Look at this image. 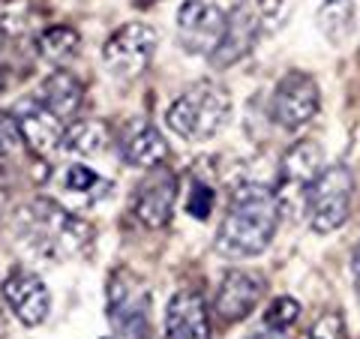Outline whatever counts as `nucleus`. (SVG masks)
Instances as JSON below:
<instances>
[{
	"instance_id": "obj_27",
	"label": "nucleus",
	"mask_w": 360,
	"mask_h": 339,
	"mask_svg": "<svg viewBox=\"0 0 360 339\" xmlns=\"http://www.w3.org/2000/svg\"><path fill=\"white\" fill-rule=\"evenodd\" d=\"M352 274H354V286H357V291H360V243H357L354 258H352Z\"/></svg>"
},
{
	"instance_id": "obj_6",
	"label": "nucleus",
	"mask_w": 360,
	"mask_h": 339,
	"mask_svg": "<svg viewBox=\"0 0 360 339\" xmlns=\"http://www.w3.org/2000/svg\"><path fill=\"white\" fill-rule=\"evenodd\" d=\"M352 192H354V174L348 165H328L315 177L307 198V222L312 231L330 234L342 229L352 210Z\"/></svg>"
},
{
	"instance_id": "obj_22",
	"label": "nucleus",
	"mask_w": 360,
	"mask_h": 339,
	"mask_svg": "<svg viewBox=\"0 0 360 339\" xmlns=\"http://www.w3.org/2000/svg\"><path fill=\"white\" fill-rule=\"evenodd\" d=\"M297 319H300V303L295 298H276L264 312V324L274 327V331H285V333L297 324Z\"/></svg>"
},
{
	"instance_id": "obj_15",
	"label": "nucleus",
	"mask_w": 360,
	"mask_h": 339,
	"mask_svg": "<svg viewBox=\"0 0 360 339\" xmlns=\"http://www.w3.org/2000/svg\"><path fill=\"white\" fill-rule=\"evenodd\" d=\"M162 339H210L205 298L198 291H177L168 300Z\"/></svg>"
},
{
	"instance_id": "obj_17",
	"label": "nucleus",
	"mask_w": 360,
	"mask_h": 339,
	"mask_svg": "<svg viewBox=\"0 0 360 339\" xmlns=\"http://www.w3.org/2000/svg\"><path fill=\"white\" fill-rule=\"evenodd\" d=\"M168 156V144L162 132L150 123H139L127 139H123V160L135 168H156Z\"/></svg>"
},
{
	"instance_id": "obj_3",
	"label": "nucleus",
	"mask_w": 360,
	"mask_h": 339,
	"mask_svg": "<svg viewBox=\"0 0 360 339\" xmlns=\"http://www.w3.org/2000/svg\"><path fill=\"white\" fill-rule=\"evenodd\" d=\"M231 117V99L229 90L217 82H198L184 90L165 115L168 129L180 135L184 141H210Z\"/></svg>"
},
{
	"instance_id": "obj_7",
	"label": "nucleus",
	"mask_w": 360,
	"mask_h": 339,
	"mask_svg": "<svg viewBox=\"0 0 360 339\" xmlns=\"http://www.w3.org/2000/svg\"><path fill=\"white\" fill-rule=\"evenodd\" d=\"M156 30L144 21H129L120 25L103 45V63L117 78H135L148 70V63L156 54Z\"/></svg>"
},
{
	"instance_id": "obj_13",
	"label": "nucleus",
	"mask_w": 360,
	"mask_h": 339,
	"mask_svg": "<svg viewBox=\"0 0 360 339\" xmlns=\"http://www.w3.org/2000/svg\"><path fill=\"white\" fill-rule=\"evenodd\" d=\"M4 300L9 312L25 324V327H37L49 319L51 312V295L45 288V282L30 274V270H15L9 274L4 282Z\"/></svg>"
},
{
	"instance_id": "obj_28",
	"label": "nucleus",
	"mask_w": 360,
	"mask_h": 339,
	"mask_svg": "<svg viewBox=\"0 0 360 339\" xmlns=\"http://www.w3.org/2000/svg\"><path fill=\"white\" fill-rule=\"evenodd\" d=\"M103 339H111V336H103Z\"/></svg>"
},
{
	"instance_id": "obj_24",
	"label": "nucleus",
	"mask_w": 360,
	"mask_h": 339,
	"mask_svg": "<svg viewBox=\"0 0 360 339\" xmlns=\"http://www.w3.org/2000/svg\"><path fill=\"white\" fill-rule=\"evenodd\" d=\"M307 339H345V321L340 312H324L319 321L312 324Z\"/></svg>"
},
{
	"instance_id": "obj_23",
	"label": "nucleus",
	"mask_w": 360,
	"mask_h": 339,
	"mask_svg": "<svg viewBox=\"0 0 360 339\" xmlns=\"http://www.w3.org/2000/svg\"><path fill=\"white\" fill-rule=\"evenodd\" d=\"M213 201H217V192H213L205 180H193L189 186V196H186V213L193 219H207L210 210H213Z\"/></svg>"
},
{
	"instance_id": "obj_18",
	"label": "nucleus",
	"mask_w": 360,
	"mask_h": 339,
	"mask_svg": "<svg viewBox=\"0 0 360 339\" xmlns=\"http://www.w3.org/2000/svg\"><path fill=\"white\" fill-rule=\"evenodd\" d=\"M108 144V127L103 120L84 117V120H72L63 132V151L72 156H96L103 153Z\"/></svg>"
},
{
	"instance_id": "obj_25",
	"label": "nucleus",
	"mask_w": 360,
	"mask_h": 339,
	"mask_svg": "<svg viewBox=\"0 0 360 339\" xmlns=\"http://www.w3.org/2000/svg\"><path fill=\"white\" fill-rule=\"evenodd\" d=\"M18 139H21V132H18L15 117L13 115H4V117H0V153H13Z\"/></svg>"
},
{
	"instance_id": "obj_12",
	"label": "nucleus",
	"mask_w": 360,
	"mask_h": 339,
	"mask_svg": "<svg viewBox=\"0 0 360 339\" xmlns=\"http://www.w3.org/2000/svg\"><path fill=\"white\" fill-rule=\"evenodd\" d=\"M174 201H177V177L168 168L156 165L139 184V189H135L132 217L141 225H148V229H160V225L172 219Z\"/></svg>"
},
{
	"instance_id": "obj_26",
	"label": "nucleus",
	"mask_w": 360,
	"mask_h": 339,
	"mask_svg": "<svg viewBox=\"0 0 360 339\" xmlns=\"http://www.w3.org/2000/svg\"><path fill=\"white\" fill-rule=\"evenodd\" d=\"M246 339H288V336H285V331H274V327L264 324V327H258V331L250 333Z\"/></svg>"
},
{
	"instance_id": "obj_11",
	"label": "nucleus",
	"mask_w": 360,
	"mask_h": 339,
	"mask_svg": "<svg viewBox=\"0 0 360 339\" xmlns=\"http://www.w3.org/2000/svg\"><path fill=\"white\" fill-rule=\"evenodd\" d=\"M13 117L18 123L21 141H25L30 151H37L39 156H51V153L63 151L66 123L58 115H51L37 96H27V99H21V103H15Z\"/></svg>"
},
{
	"instance_id": "obj_2",
	"label": "nucleus",
	"mask_w": 360,
	"mask_h": 339,
	"mask_svg": "<svg viewBox=\"0 0 360 339\" xmlns=\"http://www.w3.org/2000/svg\"><path fill=\"white\" fill-rule=\"evenodd\" d=\"M276 192L262 184H243L229 201L225 219L217 234V250L229 258H252L262 255L279 229Z\"/></svg>"
},
{
	"instance_id": "obj_4",
	"label": "nucleus",
	"mask_w": 360,
	"mask_h": 339,
	"mask_svg": "<svg viewBox=\"0 0 360 339\" xmlns=\"http://www.w3.org/2000/svg\"><path fill=\"white\" fill-rule=\"evenodd\" d=\"M105 315L115 339H150V288L139 274L120 267L108 279Z\"/></svg>"
},
{
	"instance_id": "obj_10",
	"label": "nucleus",
	"mask_w": 360,
	"mask_h": 339,
	"mask_svg": "<svg viewBox=\"0 0 360 339\" xmlns=\"http://www.w3.org/2000/svg\"><path fill=\"white\" fill-rule=\"evenodd\" d=\"M262 21H264L262 0H240L229 13V25H225L222 42H219V49L210 54V63L217 66V70H225V66L243 60L246 54L252 51L258 33H262Z\"/></svg>"
},
{
	"instance_id": "obj_5",
	"label": "nucleus",
	"mask_w": 360,
	"mask_h": 339,
	"mask_svg": "<svg viewBox=\"0 0 360 339\" xmlns=\"http://www.w3.org/2000/svg\"><path fill=\"white\" fill-rule=\"evenodd\" d=\"M324 172V153L315 141H297L283 153L276 168V201L288 217H307V198L315 177Z\"/></svg>"
},
{
	"instance_id": "obj_20",
	"label": "nucleus",
	"mask_w": 360,
	"mask_h": 339,
	"mask_svg": "<svg viewBox=\"0 0 360 339\" xmlns=\"http://www.w3.org/2000/svg\"><path fill=\"white\" fill-rule=\"evenodd\" d=\"M352 18H354L352 0H324V6L319 9V27L330 42L345 39V33L352 30Z\"/></svg>"
},
{
	"instance_id": "obj_19",
	"label": "nucleus",
	"mask_w": 360,
	"mask_h": 339,
	"mask_svg": "<svg viewBox=\"0 0 360 339\" xmlns=\"http://www.w3.org/2000/svg\"><path fill=\"white\" fill-rule=\"evenodd\" d=\"M78 45H82V37H78V30L70 27V25L42 27L39 37H37V51H39V58L51 60V63H66L70 58H75Z\"/></svg>"
},
{
	"instance_id": "obj_14",
	"label": "nucleus",
	"mask_w": 360,
	"mask_h": 339,
	"mask_svg": "<svg viewBox=\"0 0 360 339\" xmlns=\"http://www.w3.org/2000/svg\"><path fill=\"white\" fill-rule=\"evenodd\" d=\"M262 295H264L262 276L246 274V270H229L217 288V298H213V312L225 324H238L258 307Z\"/></svg>"
},
{
	"instance_id": "obj_21",
	"label": "nucleus",
	"mask_w": 360,
	"mask_h": 339,
	"mask_svg": "<svg viewBox=\"0 0 360 339\" xmlns=\"http://www.w3.org/2000/svg\"><path fill=\"white\" fill-rule=\"evenodd\" d=\"M63 186H66V192H72V196H82L84 201L103 198L105 192L111 189L108 180H103V177L94 172V168H87V165H82V162H75V165L66 168Z\"/></svg>"
},
{
	"instance_id": "obj_9",
	"label": "nucleus",
	"mask_w": 360,
	"mask_h": 339,
	"mask_svg": "<svg viewBox=\"0 0 360 339\" xmlns=\"http://www.w3.org/2000/svg\"><path fill=\"white\" fill-rule=\"evenodd\" d=\"M319 105H321V94L315 78L297 70L279 78V84L274 87V96H270V115L288 132H297L307 127L319 115Z\"/></svg>"
},
{
	"instance_id": "obj_16",
	"label": "nucleus",
	"mask_w": 360,
	"mask_h": 339,
	"mask_svg": "<svg viewBox=\"0 0 360 339\" xmlns=\"http://www.w3.org/2000/svg\"><path fill=\"white\" fill-rule=\"evenodd\" d=\"M37 99L51 111V115H58L66 123V120H72L78 115V108H82V103H84V84L78 82L72 72L58 70L39 84Z\"/></svg>"
},
{
	"instance_id": "obj_8",
	"label": "nucleus",
	"mask_w": 360,
	"mask_h": 339,
	"mask_svg": "<svg viewBox=\"0 0 360 339\" xmlns=\"http://www.w3.org/2000/svg\"><path fill=\"white\" fill-rule=\"evenodd\" d=\"M229 13L213 0H184L177 9V42L189 54H210L219 49Z\"/></svg>"
},
{
	"instance_id": "obj_1",
	"label": "nucleus",
	"mask_w": 360,
	"mask_h": 339,
	"mask_svg": "<svg viewBox=\"0 0 360 339\" xmlns=\"http://www.w3.org/2000/svg\"><path fill=\"white\" fill-rule=\"evenodd\" d=\"M15 234L33 258L54 264L84 255L94 243L90 222L49 198H33L15 210Z\"/></svg>"
}]
</instances>
